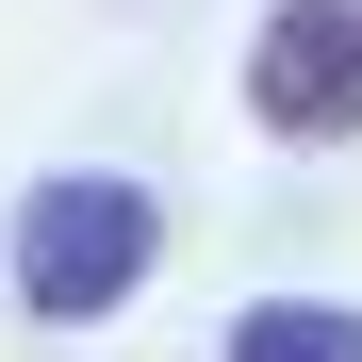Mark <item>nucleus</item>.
Here are the masks:
<instances>
[{"label":"nucleus","instance_id":"1","mask_svg":"<svg viewBox=\"0 0 362 362\" xmlns=\"http://www.w3.org/2000/svg\"><path fill=\"white\" fill-rule=\"evenodd\" d=\"M148 247H165V198L132 165H66V181H33L17 198V296L49 329H99L115 296L148 280Z\"/></svg>","mask_w":362,"mask_h":362},{"label":"nucleus","instance_id":"2","mask_svg":"<svg viewBox=\"0 0 362 362\" xmlns=\"http://www.w3.org/2000/svg\"><path fill=\"white\" fill-rule=\"evenodd\" d=\"M247 115H264L280 148H346V132H362V0H264Z\"/></svg>","mask_w":362,"mask_h":362},{"label":"nucleus","instance_id":"3","mask_svg":"<svg viewBox=\"0 0 362 362\" xmlns=\"http://www.w3.org/2000/svg\"><path fill=\"white\" fill-rule=\"evenodd\" d=\"M214 362H362V313L346 296H247Z\"/></svg>","mask_w":362,"mask_h":362}]
</instances>
